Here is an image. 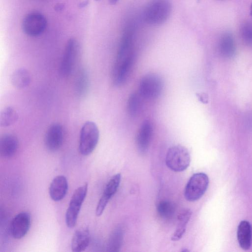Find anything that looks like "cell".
Wrapping results in <instances>:
<instances>
[{
  "mask_svg": "<svg viewBox=\"0 0 252 252\" xmlns=\"http://www.w3.org/2000/svg\"><path fill=\"white\" fill-rule=\"evenodd\" d=\"M172 8L170 0H150L143 10V19L149 25H160L169 18Z\"/></svg>",
  "mask_w": 252,
  "mask_h": 252,
  "instance_id": "1",
  "label": "cell"
},
{
  "mask_svg": "<svg viewBox=\"0 0 252 252\" xmlns=\"http://www.w3.org/2000/svg\"><path fill=\"white\" fill-rule=\"evenodd\" d=\"M99 138V131L95 123L92 121L85 122L80 133L79 150L81 154H91L96 148Z\"/></svg>",
  "mask_w": 252,
  "mask_h": 252,
  "instance_id": "2",
  "label": "cell"
},
{
  "mask_svg": "<svg viewBox=\"0 0 252 252\" xmlns=\"http://www.w3.org/2000/svg\"><path fill=\"white\" fill-rule=\"evenodd\" d=\"M165 162L167 166L175 172L185 170L189 165L190 157L187 148L181 145L171 147L167 151Z\"/></svg>",
  "mask_w": 252,
  "mask_h": 252,
  "instance_id": "3",
  "label": "cell"
},
{
  "mask_svg": "<svg viewBox=\"0 0 252 252\" xmlns=\"http://www.w3.org/2000/svg\"><path fill=\"white\" fill-rule=\"evenodd\" d=\"M209 183V178L205 173L199 172L194 174L186 186L185 198L191 202L198 200L206 192Z\"/></svg>",
  "mask_w": 252,
  "mask_h": 252,
  "instance_id": "4",
  "label": "cell"
},
{
  "mask_svg": "<svg viewBox=\"0 0 252 252\" xmlns=\"http://www.w3.org/2000/svg\"><path fill=\"white\" fill-rule=\"evenodd\" d=\"M163 83L158 74L150 73L145 75L140 80L138 93L143 98L153 99L161 94Z\"/></svg>",
  "mask_w": 252,
  "mask_h": 252,
  "instance_id": "5",
  "label": "cell"
},
{
  "mask_svg": "<svg viewBox=\"0 0 252 252\" xmlns=\"http://www.w3.org/2000/svg\"><path fill=\"white\" fill-rule=\"evenodd\" d=\"M88 191V184L85 183L78 187L74 192L65 214V222L70 228L74 227Z\"/></svg>",
  "mask_w": 252,
  "mask_h": 252,
  "instance_id": "6",
  "label": "cell"
},
{
  "mask_svg": "<svg viewBox=\"0 0 252 252\" xmlns=\"http://www.w3.org/2000/svg\"><path fill=\"white\" fill-rule=\"evenodd\" d=\"M79 53L77 41L70 39L66 43L60 66V72L64 77L68 76L72 72Z\"/></svg>",
  "mask_w": 252,
  "mask_h": 252,
  "instance_id": "7",
  "label": "cell"
},
{
  "mask_svg": "<svg viewBox=\"0 0 252 252\" xmlns=\"http://www.w3.org/2000/svg\"><path fill=\"white\" fill-rule=\"evenodd\" d=\"M47 20L45 16L39 12L27 14L23 19L22 28L23 32L31 36L41 35L45 30Z\"/></svg>",
  "mask_w": 252,
  "mask_h": 252,
  "instance_id": "8",
  "label": "cell"
},
{
  "mask_svg": "<svg viewBox=\"0 0 252 252\" xmlns=\"http://www.w3.org/2000/svg\"><path fill=\"white\" fill-rule=\"evenodd\" d=\"M31 223V216L26 212L19 213L12 220L10 230L12 236L15 239H20L28 233Z\"/></svg>",
  "mask_w": 252,
  "mask_h": 252,
  "instance_id": "9",
  "label": "cell"
},
{
  "mask_svg": "<svg viewBox=\"0 0 252 252\" xmlns=\"http://www.w3.org/2000/svg\"><path fill=\"white\" fill-rule=\"evenodd\" d=\"M121 179V175L118 173L112 177L107 182L96 208L95 214L97 217L102 214L109 200L117 192Z\"/></svg>",
  "mask_w": 252,
  "mask_h": 252,
  "instance_id": "10",
  "label": "cell"
},
{
  "mask_svg": "<svg viewBox=\"0 0 252 252\" xmlns=\"http://www.w3.org/2000/svg\"><path fill=\"white\" fill-rule=\"evenodd\" d=\"M63 139V127L59 123H54L48 128L45 136V144L51 152L58 150L62 145Z\"/></svg>",
  "mask_w": 252,
  "mask_h": 252,
  "instance_id": "11",
  "label": "cell"
},
{
  "mask_svg": "<svg viewBox=\"0 0 252 252\" xmlns=\"http://www.w3.org/2000/svg\"><path fill=\"white\" fill-rule=\"evenodd\" d=\"M153 133V127L149 120L144 121L141 125L136 138V143L139 152L146 153L149 148Z\"/></svg>",
  "mask_w": 252,
  "mask_h": 252,
  "instance_id": "12",
  "label": "cell"
},
{
  "mask_svg": "<svg viewBox=\"0 0 252 252\" xmlns=\"http://www.w3.org/2000/svg\"><path fill=\"white\" fill-rule=\"evenodd\" d=\"M68 187L67 180L64 176H56L50 185L49 192L50 197L55 201L61 200L66 195Z\"/></svg>",
  "mask_w": 252,
  "mask_h": 252,
  "instance_id": "13",
  "label": "cell"
},
{
  "mask_svg": "<svg viewBox=\"0 0 252 252\" xmlns=\"http://www.w3.org/2000/svg\"><path fill=\"white\" fill-rule=\"evenodd\" d=\"M17 137L10 133L2 135L0 138V154L5 158L12 157L17 151L18 148Z\"/></svg>",
  "mask_w": 252,
  "mask_h": 252,
  "instance_id": "14",
  "label": "cell"
},
{
  "mask_svg": "<svg viewBox=\"0 0 252 252\" xmlns=\"http://www.w3.org/2000/svg\"><path fill=\"white\" fill-rule=\"evenodd\" d=\"M90 235L87 227L78 229L74 232L71 240V249L73 252L84 251L88 247Z\"/></svg>",
  "mask_w": 252,
  "mask_h": 252,
  "instance_id": "15",
  "label": "cell"
},
{
  "mask_svg": "<svg viewBox=\"0 0 252 252\" xmlns=\"http://www.w3.org/2000/svg\"><path fill=\"white\" fill-rule=\"evenodd\" d=\"M237 240L240 247L244 250H249L252 244V229L250 222L241 221L237 228Z\"/></svg>",
  "mask_w": 252,
  "mask_h": 252,
  "instance_id": "16",
  "label": "cell"
},
{
  "mask_svg": "<svg viewBox=\"0 0 252 252\" xmlns=\"http://www.w3.org/2000/svg\"><path fill=\"white\" fill-rule=\"evenodd\" d=\"M90 84L89 76L85 68L81 69L77 73L74 82V92L79 98L85 97L88 92Z\"/></svg>",
  "mask_w": 252,
  "mask_h": 252,
  "instance_id": "17",
  "label": "cell"
},
{
  "mask_svg": "<svg viewBox=\"0 0 252 252\" xmlns=\"http://www.w3.org/2000/svg\"><path fill=\"white\" fill-rule=\"evenodd\" d=\"M219 51L225 58L233 57L236 51L235 44L232 34L228 32L223 33L219 42Z\"/></svg>",
  "mask_w": 252,
  "mask_h": 252,
  "instance_id": "18",
  "label": "cell"
},
{
  "mask_svg": "<svg viewBox=\"0 0 252 252\" xmlns=\"http://www.w3.org/2000/svg\"><path fill=\"white\" fill-rule=\"evenodd\" d=\"M192 215L191 211L189 209L183 210L178 215V226L171 237V240L177 241L180 240L184 235L186 226Z\"/></svg>",
  "mask_w": 252,
  "mask_h": 252,
  "instance_id": "19",
  "label": "cell"
},
{
  "mask_svg": "<svg viewBox=\"0 0 252 252\" xmlns=\"http://www.w3.org/2000/svg\"><path fill=\"white\" fill-rule=\"evenodd\" d=\"M10 82L12 86L18 89L26 88L31 82L29 72L23 68L15 70L10 76Z\"/></svg>",
  "mask_w": 252,
  "mask_h": 252,
  "instance_id": "20",
  "label": "cell"
},
{
  "mask_svg": "<svg viewBox=\"0 0 252 252\" xmlns=\"http://www.w3.org/2000/svg\"><path fill=\"white\" fill-rule=\"evenodd\" d=\"M124 232L121 227L115 228L111 233L107 244V251L119 252L122 245Z\"/></svg>",
  "mask_w": 252,
  "mask_h": 252,
  "instance_id": "21",
  "label": "cell"
},
{
  "mask_svg": "<svg viewBox=\"0 0 252 252\" xmlns=\"http://www.w3.org/2000/svg\"><path fill=\"white\" fill-rule=\"evenodd\" d=\"M18 114L16 110L8 106L3 109L0 113V126L7 127L14 124L18 119Z\"/></svg>",
  "mask_w": 252,
  "mask_h": 252,
  "instance_id": "22",
  "label": "cell"
},
{
  "mask_svg": "<svg viewBox=\"0 0 252 252\" xmlns=\"http://www.w3.org/2000/svg\"><path fill=\"white\" fill-rule=\"evenodd\" d=\"M143 98L139 93H134L129 96L127 102V110L131 116H136L141 108Z\"/></svg>",
  "mask_w": 252,
  "mask_h": 252,
  "instance_id": "23",
  "label": "cell"
},
{
  "mask_svg": "<svg viewBox=\"0 0 252 252\" xmlns=\"http://www.w3.org/2000/svg\"><path fill=\"white\" fill-rule=\"evenodd\" d=\"M157 211L161 218L169 219L174 214L175 207L171 202L168 201H162L157 206Z\"/></svg>",
  "mask_w": 252,
  "mask_h": 252,
  "instance_id": "24",
  "label": "cell"
},
{
  "mask_svg": "<svg viewBox=\"0 0 252 252\" xmlns=\"http://www.w3.org/2000/svg\"><path fill=\"white\" fill-rule=\"evenodd\" d=\"M240 33L243 41L248 45H252V23H246L240 29Z\"/></svg>",
  "mask_w": 252,
  "mask_h": 252,
  "instance_id": "25",
  "label": "cell"
},
{
  "mask_svg": "<svg viewBox=\"0 0 252 252\" xmlns=\"http://www.w3.org/2000/svg\"><path fill=\"white\" fill-rule=\"evenodd\" d=\"M197 97L203 103H206L207 101V96L205 94H197Z\"/></svg>",
  "mask_w": 252,
  "mask_h": 252,
  "instance_id": "26",
  "label": "cell"
},
{
  "mask_svg": "<svg viewBox=\"0 0 252 252\" xmlns=\"http://www.w3.org/2000/svg\"><path fill=\"white\" fill-rule=\"evenodd\" d=\"M89 3V0H83L79 3V7L81 8L87 6Z\"/></svg>",
  "mask_w": 252,
  "mask_h": 252,
  "instance_id": "27",
  "label": "cell"
},
{
  "mask_svg": "<svg viewBox=\"0 0 252 252\" xmlns=\"http://www.w3.org/2000/svg\"><path fill=\"white\" fill-rule=\"evenodd\" d=\"M64 8V5L63 3L57 4L55 6V9L57 11H61Z\"/></svg>",
  "mask_w": 252,
  "mask_h": 252,
  "instance_id": "28",
  "label": "cell"
},
{
  "mask_svg": "<svg viewBox=\"0 0 252 252\" xmlns=\"http://www.w3.org/2000/svg\"><path fill=\"white\" fill-rule=\"evenodd\" d=\"M119 0H109V2L111 5H114L116 4Z\"/></svg>",
  "mask_w": 252,
  "mask_h": 252,
  "instance_id": "29",
  "label": "cell"
},
{
  "mask_svg": "<svg viewBox=\"0 0 252 252\" xmlns=\"http://www.w3.org/2000/svg\"><path fill=\"white\" fill-rule=\"evenodd\" d=\"M250 15L252 16V2L250 7Z\"/></svg>",
  "mask_w": 252,
  "mask_h": 252,
  "instance_id": "30",
  "label": "cell"
},
{
  "mask_svg": "<svg viewBox=\"0 0 252 252\" xmlns=\"http://www.w3.org/2000/svg\"><path fill=\"white\" fill-rule=\"evenodd\" d=\"M96 0V1H98V0Z\"/></svg>",
  "mask_w": 252,
  "mask_h": 252,
  "instance_id": "31",
  "label": "cell"
}]
</instances>
